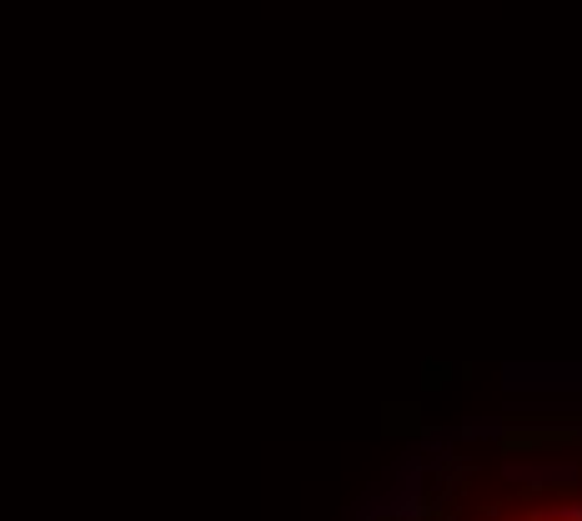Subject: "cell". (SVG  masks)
<instances>
[{
  "label": "cell",
  "mask_w": 582,
  "mask_h": 521,
  "mask_svg": "<svg viewBox=\"0 0 582 521\" xmlns=\"http://www.w3.org/2000/svg\"><path fill=\"white\" fill-rule=\"evenodd\" d=\"M522 521H547V511H532V516H522Z\"/></svg>",
  "instance_id": "cell-1"
},
{
  "label": "cell",
  "mask_w": 582,
  "mask_h": 521,
  "mask_svg": "<svg viewBox=\"0 0 582 521\" xmlns=\"http://www.w3.org/2000/svg\"><path fill=\"white\" fill-rule=\"evenodd\" d=\"M492 521H497V516H492Z\"/></svg>",
  "instance_id": "cell-2"
}]
</instances>
